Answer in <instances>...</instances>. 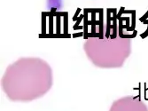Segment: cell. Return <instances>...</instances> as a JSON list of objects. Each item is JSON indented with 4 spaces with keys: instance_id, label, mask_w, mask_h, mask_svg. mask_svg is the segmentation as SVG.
I'll return each mask as SVG.
<instances>
[{
    "instance_id": "3957f363",
    "label": "cell",
    "mask_w": 148,
    "mask_h": 111,
    "mask_svg": "<svg viewBox=\"0 0 148 111\" xmlns=\"http://www.w3.org/2000/svg\"><path fill=\"white\" fill-rule=\"evenodd\" d=\"M109 111H148V108L138 98L127 96L114 101Z\"/></svg>"
},
{
    "instance_id": "6da1fadb",
    "label": "cell",
    "mask_w": 148,
    "mask_h": 111,
    "mask_svg": "<svg viewBox=\"0 0 148 111\" xmlns=\"http://www.w3.org/2000/svg\"><path fill=\"white\" fill-rule=\"evenodd\" d=\"M1 83L10 100L29 101L51 89L52 71L49 64L41 59L21 58L6 68Z\"/></svg>"
},
{
    "instance_id": "7a4b0ae2",
    "label": "cell",
    "mask_w": 148,
    "mask_h": 111,
    "mask_svg": "<svg viewBox=\"0 0 148 111\" xmlns=\"http://www.w3.org/2000/svg\"><path fill=\"white\" fill-rule=\"evenodd\" d=\"M84 52L97 67L113 68L122 67L131 52L130 38L117 34L105 37H89L84 45Z\"/></svg>"
}]
</instances>
